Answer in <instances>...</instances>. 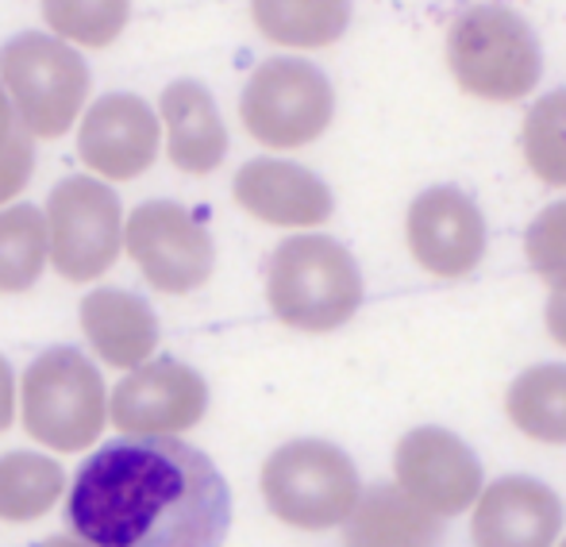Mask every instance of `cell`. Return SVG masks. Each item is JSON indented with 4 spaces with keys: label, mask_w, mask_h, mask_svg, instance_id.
Returning a JSON list of instances; mask_svg holds the SVG:
<instances>
[{
    "label": "cell",
    "mask_w": 566,
    "mask_h": 547,
    "mask_svg": "<svg viewBox=\"0 0 566 547\" xmlns=\"http://www.w3.org/2000/svg\"><path fill=\"white\" fill-rule=\"evenodd\" d=\"M66 520L90 547H224L231 494L205 451L174 435H124L82 463Z\"/></svg>",
    "instance_id": "cell-1"
},
{
    "label": "cell",
    "mask_w": 566,
    "mask_h": 547,
    "mask_svg": "<svg viewBox=\"0 0 566 547\" xmlns=\"http://www.w3.org/2000/svg\"><path fill=\"white\" fill-rule=\"evenodd\" d=\"M448 70L467 97L513 105L536 93L544 51L521 12L505 4H470L448 28Z\"/></svg>",
    "instance_id": "cell-2"
},
{
    "label": "cell",
    "mask_w": 566,
    "mask_h": 547,
    "mask_svg": "<svg viewBox=\"0 0 566 547\" xmlns=\"http://www.w3.org/2000/svg\"><path fill=\"white\" fill-rule=\"evenodd\" d=\"M270 313L297 332H336L363 305V274L343 243L328 235H293L266 259Z\"/></svg>",
    "instance_id": "cell-3"
},
{
    "label": "cell",
    "mask_w": 566,
    "mask_h": 547,
    "mask_svg": "<svg viewBox=\"0 0 566 547\" xmlns=\"http://www.w3.org/2000/svg\"><path fill=\"white\" fill-rule=\"evenodd\" d=\"M262 502L282 525L301 533H328L350 517L358 471L347 451L328 440H290L262 463Z\"/></svg>",
    "instance_id": "cell-4"
},
{
    "label": "cell",
    "mask_w": 566,
    "mask_h": 547,
    "mask_svg": "<svg viewBox=\"0 0 566 547\" xmlns=\"http://www.w3.org/2000/svg\"><path fill=\"white\" fill-rule=\"evenodd\" d=\"M0 85L31 139H59L90 97V66L59 35H15L0 46Z\"/></svg>",
    "instance_id": "cell-5"
},
{
    "label": "cell",
    "mask_w": 566,
    "mask_h": 547,
    "mask_svg": "<svg viewBox=\"0 0 566 547\" xmlns=\"http://www.w3.org/2000/svg\"><path fill=\"white\" fill-rule=\"evenodd\" d=\"M20 406L28 435L51 451L93 448L108 420L105 382L77 347H51L31 362Z\"/></svg>",
    "instance_id": "cell-6"
},
{
    "label": "cell",
    "mask_w": 566,
    "mask_h": 547,
    "mask_svg": "<svg viewBox=\"0 0 566 547\" xmlns=\"http://www.w3.org/2000/svg\"><path fill=\"white\" fill-rule=\"evenodd\" d=\"M336 90L328 74L305 59H266L247 77L239 120L247 136L270 150L308 147L332 128Z\"/></svg>",
    "instance_id": "cell-7"
},
{
    "label": "cell",
    "mask_w": 566,
    "mask_h": 547,
    "mask_svg": "<svg viewBox=\"0 0 566 547\" xmlns=\"http://www.w3.org/2000/svg\"><path fill=\"white\" fill-rule=\"evenodd\" d=\"M46 259L74 285L97 282L124 251V209L101 178H66L46 201Z\"/></svg>",
    "instance_id": "cell-8"
},
{
    "label": "cell",
    "mask_w": 566,
    "mask_h": 547,
    "mask_svg": "<svg viewBox=\"0 0 566 547\" xmlns=\"http://www.w3.org/2000/svg\"><path fill=\"white\" fill-rule=\"evenodd\" d=\"M124 251L150 290L170 297L201 290L217 271V243L209 228L178 201H143L132 209L124 220Z\"/></svg>",
    "instance_id": "cell-9"
},
{
    "label": "cell",
    "mask_w": 566,
    "mask_h": 547,
    "mask_svg": "<svg viewBox=\"0 0 566 547\" xmlns=\"http://www.w3.org/2000/svg\"><path fill=\"white\" fill-rule=\"evenodd\" d=\"M209 409V386L178 359H147L108 393V420L119 435H178Z\"/></svg>",
    "instance_id": "cell-10"
},
{
    "label": "cell",
    "mask_w": 566,
    "mask_h": 547,
    "mask_svg": "<svg viewBox=\"0 0 566 547\" xmlns=\"http://www.w3.org/2000/svg\"><path fill=\"white\" fill-rule=\"evenodd\" d=\"M409 255L432 277H467L485 259V217L478 201L459 186L420 189L405 217Z\"/></svg>",
    "instance_id": "cell-11"
},
{
    "label": "cell",
    "mask_w": 566,
    "mask_h": 547,
    "mask_svg": "<svg viewBox=\"0 0 566 547\" xmlns=\"http://www.w3.org/2000/svg\"><path fill=\"white\" fill-rule=\"evenodd\" d=\"M397 486L432 517H459L482 494L474 451L448 428H412L394 451Z\"/></svg>",
    "instance_id": "cell-12"
},
{
    "label": "cell",
    "mask_w": 566,
    "mask_h": 547,
    "mask_svg": "<svg viewBox=\"0 0 566 547\" xmlns=\"http://www.w3.org/2000/svg\"><path fill=\"white\" fill-rule=\"evenodd\" d=\"M163 120L135 93L97 97L77 128V158L105 181H132L147 173L158 158Z\"/></svg>",
    "instance_id": "cell-13"
},
{
    "label": "cell",
    "mask_w": 566,
    "mask_h": 547,
    "mask_svg": "<svg viewBox=\"0 0 566 547\" xmlns=\"http://www.w3.org/2000/svg\"><path fill=\"white\" fill-rule=\"evenodd\" d=\"M235 204L270 228H321L336 212L332 189L308 166L285 158H251L231 181Z\"/></svg>",
    "instance_id": "cell-14"
},
{
    "label": "cell",
    "mask_w": 566,
    "mask_h": 547,
    "mask_svg": "<svg viewBox=\"0 0 566 547\" xmlns=\"http://www.w3.org/2000/svg\"><path fill=\"white\" fill-rule=\"evenodd\" d=\"M563 533V502L552 486L509 474L485 486L474 502V547H552Z\"/></svg>",
    "instance_id": "cell-15"
},
{
    "label": "cell",
    "mask_w": 566,
    "mask_h": 547,
    "mask_svg": "<svg viewBox=\"0 0 566 547\" xmlns=\"http://www.w3.org/2000/svg\"><path fill=\"white\" fill-rule=\"evenodd\" d=\"M158 120L166 132V155L181 173L205 178L228 155V128L212 93L201 82H170L158 97Z\"/></svg>",
    "instance_id": "cell-16"
},
{
    "label": "cell",
    "mask_w": 566,
    "mask_h": 547,
    "mask_svg": "<svg viewBox=\"0 0 566 547\" xmlns=\"http://www.w3.org/2000/svg\"><path fill=\"white\" fill-rule=\"evenodd\" d=\"M82 332L101 362L132 370L158 347V320L143 297L127 290H93L82 301Z\"/></svg>",
    "instance_id": "cell-17"
},
{
    "label": "cell",
    "mask_w": 566,
    "mask_h": 547,
    "mask_svg": "<svg viewBox=\"0 0 566 547\" xmlns=\"http://www.w3.org/2000/svg\"><path fill=\"white\" fill-rule=\"evenodd\" d=\"M443 520L420 509L401 486H374L358 494L350 517L343 520L347 547H436Z\"/></svg>",
    "instance_id": "cell-18"
},
{
    "label": "cell",
    "mask_w": 566,
    "mask_h": 547,
    "mask_svg": "<svg viewBox=\"0 0 566 547\" xmlns=\"http://www.w3.org/2000/svg\"><path fill=\"white\" fill-rule=\"evenodd\" d=\"M251 20L266 43L324 51L347 35L350 0H251Z\"/></svg>",
    "instance_id": "cell-19"
},
{
    "label": "cell",
    "mask_w": 566,
    "mask_h": 547,
    "mask_svg": "<svg viewBox=\"0 0 566 547\" xmlns=\"http://www.w3.org/2000/svg\"><path fill=\"white\" fill-rule=\"evenodd\" d=\"M505 417L521 435L566 448V362H539L513 378Z\"/></svg>",
    "instance_id": "cell-20"
},
{
    "label": "cell",
    "mask_w": 566,
    "mask_h": 547,
    "mask_svg": "<svg viewBox=\"0 0 566 547\" xmlns=\"http://www.w3.org/2000/svg\"><path fill=\"white\" fill-rule=\"evenodd\" d=\"M66 490V474L54 459L12 451L0 455V520L28 525L54 509V502Z\"/></svg>",
    "instance_id": "cell-21"
},
{
    "label": "cell",
    "mask_w": 566,
    "mask_h": 547,
    "mask_svg": "<svg viewBox=\"0 0 566 547\" xmlns=\"http://www.w3.org/2000/svg\"><path fill=\"white\" fill-rule=\"evenodd\" d=\"M46 266V220L35 204H0V293H23Z\"/></svg>",
    "instance_id": "cell-22"
},
{
    "label": "cell",
    "mask_w": 566,
    "mask_h": 547,
    "mask_svg": "<svg viewBox=\"0 0 566 547\" xmlns=\"http://www.w3.org/2000/svg\"><path fill=\"white\" fill-rule=\"evenodd\" d=\"M521 150L544 186L566 189V90L539 97L521 124Z\"/></svg>",
    "instance_id": "cell-23"
},
{
    "label": "cell",
    "mask_w": 566,
    "mask_h": 547,
    "mask_svg": "<svg viewBox=\"0 0 566 547\" xmlns=\"http://www.w3.org/2000/svg\"><path fill=\"white\" fill-rule=\"evenodd\" d=\"M43 20L70 46H113L132 20V0H43Z\"/></svg>",
    "instance_id": "cell-24"
},
{
    "label": "cell",
    "mask_w": 566,
    "mask_h": 547,
    "mask_svg": "<svg viewBox=\"0 0 566 547\" xmlns=\"http://www.w3.org/2000/svg\"><path fill=\"white\" fill-rule=\"evenodd\" d=\"M524 255L539 282L566 290V201H555L539 212L524 232Z\"/></svg>",
    "instance_id": "cell-25"
},
{
    "label": "cell",
    "mask_w": 566,
    "mask_h": 547,
    "mask_svg": "<svg viewBox=\"0 0 566 547\" xmlns=\"http://www.w3.org/2000/svg\"><path fill=\"white\" fill-rule=\"evenodd\" d=\"M31 143L35 139L28 136L4 85H0V204L15 201L28 189L31 173H35V147Z\"/></svg>",
    "instance_id": "cell-26"
},
{
    "label": "cell",
    "mask_w": 566,
    "mask_h": 547,
    "mask_svg": "<svg viewBox=\"0 0 566 547\" xmlns=\"http://www.w3.org/2000/svg\"><path fill=\"white\" fill-rule=\"evenodd\" d=\"M547 332L559 347H566V290H552V301H547Z\"/></svg>",
    "instance_id": "cell-27"
},
{
    "label": "cell",
    "mask_w": 566,
    "mask_h": 547,
    "mask_svg": "<svg viewBox=\"0 0 566 547\" xmlns=\"http://www.w3.org/2000/svg\"><path fill=\"white\" fill-rule=\"evenodd\" d=\"M12 412H15V386H12V367L8 359L0 355V432L12 424Z\"/></svg>",
    "instance_id": "cell-28"
},
{
    "label": "cell",
    "mask_w": 566,
    "mask_h": 547,
    "mask_svg": "<svg viewBox=\"0 0 566 547\" xmlns=\"http://www.w3.org/2000/svg\"><path fill=\"white\" fill-rule=\"evenodd\" d=\"M39 547H90L85 540H77V536H54V540L39 544Z\"/></svg>",
    "instance_id": "cell-29"
},
{
    "label": "cell",
    "mask_w": 566,
    "mask_h": 547,
    "mask_svg": "<svg viewBox=\"0 0 566 547\" xmlns=\"http://www.w3.org/2000/svg\"><path fill=\"white\" fill-rule=\"evenodd\" d=\"M559 547H566V540H563V544H559Z\"/></svg>",
    "instance_id": "cell-30"
}]
</instances>
